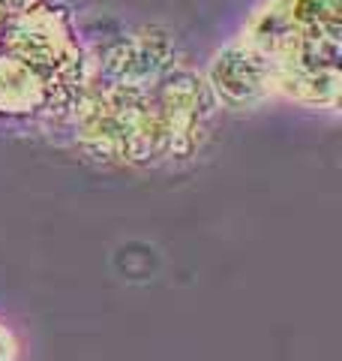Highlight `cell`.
Masks as SVG:
<instances>
[{
    "label": "cell",
    "instance_id": "obj_1",
    "mask_svg": "<svg viewBox=\"0 0 342 361\" xmlns=\"http://www.w3.org/2000/svg\"><path fill=\"white\" fill-rule=\"evenodd\" d=\"M213 111L204 75L180 61L151 87L111 85L90 75L70 123L82 151L99 163L163 166L201 151Z\"/></svg>",
    "mask_w": 342,
    "mask_h": 361
},
{
    "label": "cell",
    "instance_id": "obj_7",
    "mask_svg": "<svg viewBox=\"0 0 342 361\" xmlns=\"http://www.w3.org/2000/svg\"><path fill=\"white\" fill-rule=\"evenodd\" d=\"M18 353H21V346H18L15 331L0 319V361H18Z\"/></svg>",
    "mask_w": 342,
    "mask_h": 361
},
{
    "label": "cell",
    "instance_id": "obj_3",
    "mask_svg": "<svg viewBox=\"0 0 342 361\" xmlns=\"http://www.w3.org/2000/svg\"><path fill=\"white\" fill-rule=\"evenodd\" d=\"M0 49L37 66L61 90L63 103L75 115L78 99L94 75V61H90V49L82 42L72 13L63 4L33 0L27 9L0 25Z\"/></svg>",
    "mask_w": 342,
    "mask_h": 361
},
{
    "label": "cell",
    "instance_id": "obj_6",
    "mask_svg": "<svg viewBox=\"0 0 342 361\" xmlns=\"http://www.w3.org/2000/svg\"><path fill=\"white\" fill-rule=\"evenodd\" d=\"M0 121L70 123L72 111L37 66L0 49Z\"/></svg>",
    "mask_w": 342,
    "mask_h": 361
},
{
    "label": "cell",
    "instance_id": "obj_2",
    "mask_svg": "<svg viewBox=\"0 0 342 361\" xmlns=\"http://www.w3.org/2000/svg\"><path fill=\"white\" fill-rule=\"evenodd\" d=\"M237 37L267 61L277 99L339 111L342 0H261Z\"/></svg>",
    "mask_w": 342,
    "mask_h": 361
},
{
    "label": "cell",
    "instance_id": "obj_5",
    "mask_svg": "<svg viewBox=\"0 0 342 361\" xmlns=\"http://www.w3.org/2000/svg\"><path fill=\"white\" fill-rule=\"evenodd\" d=\"M94 78L127 87H151L180 63L177 42L159 27H139L102 51H90Z\"/></svg>",
    "mask_w": 342,
    "mask_h": 361
},
{
    "label": "cell",
    "instance_id": "obj_4",
    "mask_svg": "<svg viewBox=\"0 0 342 361\" xmlns=\"http://www.w3.org/2000/svg\"><path fill=\"white\" fill-rule=\"evenodd\" d=\"M201 75L213 103L222 109L255 111L277 99L273 97V73L267 61L241 37L228 39L222 49H216Z\"/></svg>",
    "mask_w": 342,
    "mask_h": 361
},
{
    "label": "cell",
    "instance_id": "obj_8",
    "mask_svg": "<svg viewBox=\"0 0 342 361\" xmlns=\"http://www.w3.org/2000/svg\"><path fill=\"white\" fill-rule=\"evenodd\" d=\"M33 0H0V25H6L13 16H18L21 9H27Z\"/></svg>",
    "mask_w": 342,
    "mask_h": 361
}]
</instances>
